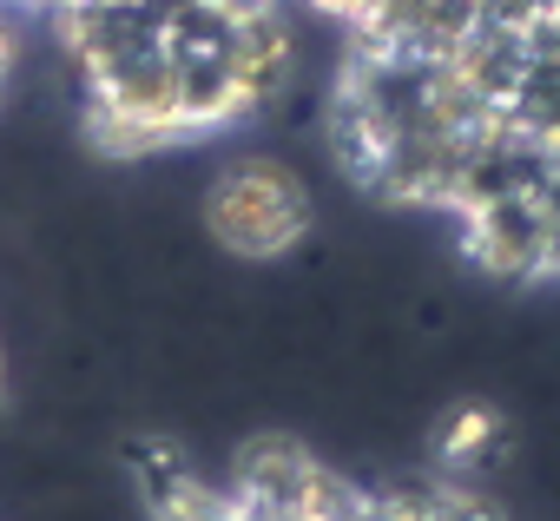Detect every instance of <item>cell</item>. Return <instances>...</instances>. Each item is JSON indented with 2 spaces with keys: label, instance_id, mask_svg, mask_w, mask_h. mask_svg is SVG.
Returning <instances> with one entry per match:
<instances>
[{
  "label": "cell",
  "instance_id": "6da1fadb",
  "mask_svg": "<svg viewBox=\"0 0 560 521\" xmlns=\"http://www.w3.org/2000/svg\"><path fill=\"white\" fill-rule=\"evenodd\" d=\"M330 21L343 178L442 218L481 271L560 285V0H291Z\"/></svg>",
  "mask_w": 560,
  "mask_h": 521
},
{
  "label": "cell",
  "instance_id": "7a4b0ae2",
  "mask_svg": "<svg viewBox=\"0 0 560 521\" xmlns=\"http://www.w3.org/2000/svg\"><path fill=\"white\" fill-rule=\"evenodd\" d=\"M291 14V0H80L54 14L86 146L159 159L237 132L298 67Z\"/></svg>",
  "mask_w": 560,
  "mask_h": 521
},
{
  "label": "cell",
  "instance_id": "3957f363",
  "mask_svg": "<svg viewBox=\"0 0 560 521\" xmlns=\"http://www.w3.org/2000/svg\"><path fill=\"white\" fill-rule=\"evenodd\" d=\"M311 224H317V192L284 159H237L205 192L211 244H224L231 257H250V265L298 251L311 238Z\"/></svg>",
  "mask_w": 560,
  "mask_h": 521
},
{
  "label": "cell",
  "instance_id": "277c9868",
  "mask_svg": "<svg viewBox=\"0 0 560 521\" xmlns=\"http://www.w3.org/2000/svg\"><path fill=\"white\" fill-rule=\"evenodd\" d=\"M8 73H14V27H8V8H0V93H8ZM0 403H8V357H0Z\"/></svg>",
  "mask_w": 560,
  "mask_h": 521
},
{
  "label": "cell",
  "instance_id": "5b68a950",
  "mask_svg": "<svg viewBox=\"0 0 560 521\" xmlns=\"http://www.w3.org/2000/svg\"><path fill=\"white\" fill-rule=\"evenodd\" d=\"M8 14H40V21H54V14H67V8H80V0H0Z\"/></svg>",
  "mask_w": 560,
  "mask_h": 521
}]
</instances>
